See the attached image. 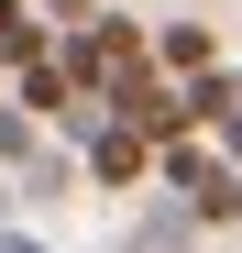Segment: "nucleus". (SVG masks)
I'll list each match as a JSON object with an SVG mask.
<instances>
[{
	"instance_id": "nucleus-1",
	"label": "nucleus",
	"mask_w": 242,
	"mask_h": 253,
	"mask_svg": "<svg viewBox=\"0 0 242 253\" xmlns=\"http://www.w3.org/2000/svg\"><path fill=\"white\" fill-rule=\"evenodd\" d=\"M154 176H165V198L187 209V220H242V176L220 165V143H198V132L154 143Z\"/></svg>"
},
{
	"instance_id": "nucleus-2",
	"label": "nucleus",
	"mask_w": 242,
	"mask_h": 253,
	"mask_svg": "<svg viewBox=\"0 0 242 253\" xmlns=\"http://www.w3.org/2000/svg\"><path fill=\"white\" fill-rule=\"evenodd\" d=\"M88 110H99V121H121V132H143V143H176V132H187V88H176V77H154V66L110 77Z\"/></svg>"
},
{
	"instance_id": "nucleus-3",
	"label": "nucleus",
	"mask_w": 242,
	"mask_h": 253,
	"mask_svg": "<svg viewBox=\"0 0 242 253\" xmlns=\"http://www.w3.org/2000/svg\"><path fill=\"white\" fill-rule=\"evenodd\" d=\"M0 110H22V121H88V99H77V77L55 66V55H33V66H11V88H0Z\"/></svg>"
},
{
	"instance_id": "nucleus-4",
	"label": "nucleus",
	"mask_w": 242,
	"mask_h": 253,
	"mask_svg": "<svg viewBox=\"0 0 242 253\" xmlns=\"http://www.w3.org/2000/svg\"><path fill=\"white\" fill-rule=\"evenodd\" d=\"M77 132H88V176H99L110 198L154 176V143H143V132H121V121H99V110H88V121H77Z\"/></svg>"
},
{
	"instance_id": "nucleus-5",
	"label": "nucleus",
	"mask_w": 242,
	"mask_h": 253,
	"mask_svg": "<svg viewBox=\"0 0 242 253\" xmlns=\"http://www.w3.org/2000/svg\"><path fill=\"white\" fill-rule=\"evenodd\" d=\"M143 66H154V77H209V66H220V33H209V22H154V33H143Z\"/></svg>"
},
{
	"instance_id": "nucleus-6",
	"label": "nucleus",
	"mask_w": 242,
	"mask_h": 253,
	"mask_svg": "<svg viewBox=\"0 0 242 253\" xmlns=\"http://www.w3.org/2000/svg\"><path fill=\"white\" fill-rule=\"evenodd\" d=\"M33 55H44V22H33L22 0H0V77H11V66H33Z\"/></svg>"
},
{
	"instance_id": "nucleus-7",
	"label": "nucleus",
	"mask_w": 242,
	"mask_h": 253,
	"mask_svg": "<svg viewBox=\"0 0 242 253\" xmlns=\"http://www.w3.org/2000/svg\"><path fill=\"white\" fill-rule=\"evenodd\" d=\"M0 253H44V242H33V231H0Z\"/></svg>"
},
{
	"instance_id": "nucleus-8",
	"label": "nucleus",
	"mask_w": 242,
	"mask_h": 253,
	"mask_svg": "<svg viewBox=\"0 0 242 253\" xmlns=\"http://www.w3.org/2000/svg\"><path fill=\"white\" fill-rule=\"evenodd\" d=\"M0 88H11V77H0Z\"/></svg>"
}]
</instances>
